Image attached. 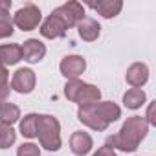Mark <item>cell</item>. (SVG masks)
I'll list each match as a JSON object with an SVG mask.
<instances>
[{
    "label": "cell",
    "mask_w": 156,
    "mask_h": 156,
    "mask_svg": "<svg viewBox=\"0 0 156 156\" xmlns=\"http://www.w3.org/2000/svg\"><path fill=\"white\" fill-rule=\"evenodd\" d=\"M37 85V75L31 68H19L11 77V90L19 94H31Z\"/></svg>",
    "instance_id": "cell-5"
},
{
    "label": "cell",
    "mask_w": 156,
    "mask_h": 156,
    "mask_svg": "<svg viewBox=\"0 0 156 156\" xmlns=\"http://www.w3.org/2000/svg\"><path fill=\"white\" fill-rule=\"evenodd\" d=\"M9 92H11V87H9V73H8V68H6L4 64H0V103L8 101Z\"/></svg>",
    "instance_id": "cell-22"
},
{
    "label": "cell",
    "mask_w": 156,
    "mask_h": 156,
    "mask_svg": "<svg viewBox=\"0 0 156 156\" xmlns=\"http://www.w3.org/2000/svg\"><path fill=\"white\" fill-rule=\"evenodd\" d=\"M17 141V132L11 125L0 123V149H9Z\"/></svg>",
    "instance_id": "cell-20"
},
{
    "label": "cell",
    "mask_w": 156,
    "mask_h": 156,
    "mask_svg": "<svg viewBox=\"0 0 156 156\" xmlns=\"http://www.w3.org/2000/svg\"><path fill=\"white\" fill-rule=\"evenodd\" d=\"M41 22H42V13H41L39 6H35L31 2L19 8L17 13L13 15V26H17L22 31H33L35 28H39Z\"/></svg>",
    "instance_id": "cell-3"
},
{
    "label": "cell",
    "mask_w": 156,
    "mask_h": 156,
    "mask_svg": "<svg viewBox=\"0 0 156 156\" xmlns=\"http://www.w3.org/2000/svg\"><path fill=\"white\" fill-rule=\"evenodd\" d=\"M125 79L132 88H141L149 81V66L145 62H132L127 68Z\"/></svg>",
    "instance_id": "cell-12"
},
{
    "label": "cell",
    "mask_w": 156,
    "mask_h": 156,
    "mask_svg": "<svg viewBox=\"0 0 156 156\" xmlns=\"http://www.w3.org/2000/svg\"><path fill=\"white\" fill-rule=\"evenodd\" d=\"M37 138L41 147L46 151H59L61 149V123L51 114H39L37 118Z\"/></svg>",
    "instance_id": "cell-2"
},
{
    "label": "cell",
    "mask_w": 156,
    "mask_h": 156,
    "mask_svg": "<svg viewBox=\"0 0 156 156\" xmlns=\"http://www.w3.org/2000/svg\"><path fill=\"white\" fill-rule=\"evenodd\" d=\"M13 33H15L13 17L9 15V11H2L0 13V39H8Z\"/></svg>",
    "instance_id": "cell-21"
},
{
    "label": "cell",
    "mask_w": 156,
    "mask_h": 156,
    "mask_svg": "<svg viewBox=\"0 0 156 156\" xmlns=\"http://www.w3.org/2000/svg\"><path fill=\"white\" fill-rule=\"evenodd\" d=\"M37 118H39V114L31 112V114H26L20 119L19 129H20V134L24 138H35L37 136Z\"/></svg>",
    "instance_id": "cell-19"
},
{
    "label": "cell",
    "mask_w": 156,
    "mask_h": 156,
    "mask_svg": "<svg viewBox=\"0 0 156 156\" xmlns=\"http://www.w3.org/2000/svg\"><path fill=\"white\" fill-rule=\"evenodd\" d=\"M87 6L96 9L103 19H114L123 9V2H121V0H99V2H88Z\"/></svg>",
    "instance_id": "cell-14"
},
{
    "label": "cell",
    "mask_w": 156,
    "mask_h": 156,
    "mask_svg": "<svg viewBox=\"0 0 156 156\" xmlns=\"http://www.w3.org/2000/svg\"><path fill=\"white\" fill-rule=\"evenodd\" d=\"M94 110L98 112V116H99L107 125H110V123H114V121H118V119L121 118V108H119L116 103H112V101H99V103H94Z\"/></svg>",
    "instance_id": "cell-15"
},
{
    "label": "cell",
    "mask_w": 156,
    "mask_h": 156,
    "mask_svg": "<svg viewBox=\"0 0 156 156\" xmlns=\"http://www.w3.org/2000/svg\"><path fill=\"white\" fill-rule=\"evenodd\" d=\"M94 147V140L85 130H75L70 136V149L75 156H87Z\"/></svg>",
    "instance_id": "cell-11"
},
{
    "label": "cell",
    "mask_w": 156,
    "mask_h": 156,
    "mask_svg": "<svg viewBox=\"0 0 156 156\" xmlns=\"http://www.w3.org/2000/svg\"><path fill=\"white\" fill-rule=\"evenodd\" d=\"M92 156H118L116 154V151L112 149V147H108V145H103V147H99Z\"/></svg>",
    "instance_id": "cell-25"
},
{
    "label": "cell",
    "mask_w": 156,
    "mask_h": 156,
    "mask_svg": "<svg viewBox=\"0 0 156 156\" xmlns=\"http://www.w3.org/2000/svg\"><path fill=\"white\" fill-rule=\"evenodd\" d=\"M72 101L77 103L79 107H88V105L99 103L101 101V90L96 85L79 81V85H77V88H75V94H73Z\"/></svg>",
    "instance_id": "cell-6"
},
{
    "label": "cell",
    "mask_w": 156,
    "mask_h": 156,
    "mask_svg": "<svg viewBox=\"0 0 156 156\" xmlns=\"http://www.w3.org/2000/svg\"><path fill=\"white\" fill-rule=\"evenodd\" d=\"M19 61H22V50L19 42L0 46V64H4L8 68V66H15Z\"/></svg>",
    "instance_id": "cell-16"
},
{
    "label": "cell",
    "mask_w": 156,
    "mask_h": 156,
    "mask_svg": "<svg viewBox=\"0 0 156 156\" xmlns=\"http://www.w3.org/2000/svg\"><path fill=\"white\" fill-rule=\"evenodd\" d=\"M19 119H20V108L15 103H9V101L0 103V123L13 125Z\"/></svg>",
    "instance_id": "cell-18"
},
{
    "label": "cell",
    "mask_w": 156,
    "mask_h": 156,
    "mask_svg": "<svg viewBox=\"0 0 156 156\" xmlns=\"http://www.w3.org/2000/svg\"><path fill=\"white\" fill-rule=\"evenodd\" d=\"M75 28H77L79 37H81L83 41H87V42H94V41H98V37L101 35V26H99V22H98L96 19H92V17L81 19L79 22H77Z\"/></svg>",
    "instance_id": "cell-13"
},
{
    "label": "cell",
    "mask_w": 156,
    "mask_h": 156,
    "mask_svg": "<svg viewBox=\"0 0 156 156\" xmlns=\"http://www.w3.org/2000/svg\"><path fill=\"white\" fill-rule=\"evenodd\" d=\"M17 156H41V147L35 143H22L17 151Z\"/></svg>",
    "instance_id": "cell-23"
},
{
    "label": "cell",
    "mask_w": 156,
    "mask_h": 156,
    "mask_svg": "<svg viewBox=\"0 0 156 156\" xmlns=\"http://www.w3.org/2000/svg\"><path fill=\"white\" fill-rule=\"evenodd\" d=\"M154 103H156V101H151V103H149V107H147V114L143 116V118H145V121L149 123V127H151V125H156V116H154Z\"/></svg>",
    "instance_id": "cell-24"
},
{
    "label": "cell",
    "mask_w": 156,
    "mask_h": 156,
    "mask_svg": "<svg viewBox=\"0 0 156 156\" xmlns=\"http://www.w3.org/2000/svg\"><path fill=\"white\" fill-rule=\"evenodd\" d=\"M11 9V0H0V13Z\"/></svg>",
    "instance_id": "cell-26"
},
{
    "label": "cell",
    "mask_w": 156,
    "mask_h": 156,
    "mask_svg": "<svg viewBox=\"0 0 156 156\" xmlns=\"http://www.w3.org/2000/svg\"><path fill=\"white\" fill-rule=\"evenodd\" d=\"M41 35L44 37V39H50V41H53V39H61V37H64L66 35V26L53 15V13H50L42 22H41Z\"/></svg>",
    "instance_id": "cell-9"
},
{
    "label": "cell",
    "mask_w": 156,
    "mask_h": 156,
    "mask_svg": "<svg viewBox=\"0 0 156 156\" xmlns=\"http://www.w3.org/2000/svg\"><path fill=\"white\" fill-rule=\"evenodd\" d=\"M77 119H79L83 125L90 127L92 130H98V132H103L108 129V125L98 116V112L94 110V105H88V107H79L77 108Z\"/></svg>",
    "instance_id": "cell-8"
},
{
    "label": "cell",
    "mask_w": 156,
    "mask_h": 156,
    "mask_svg": "<svg viewBox=\"0 0 156 156\" xmlns=\"http://www.w3.org/2000/svg\"><path fill=\"white\" fill-rule=\"evenodd\" d=\"M147 132H149V123L145 121V118L143 116H130L121 125L118 134H112L107 138L105 145H108L112 149H119L123 152H134L140 147V143L145 140Z\"/></svg>",
    "instance_id": "cell-1"
},
{
    "label": "cell",
    "mask_w": 156,
    "mask_h": 156,
    "mask_svg": "<svg viewBox=\"0 0 156 156\" xmlns=\"http://www.w3.org/2000/svg\"><path fill=\"white\" fill-rule=\"evenodd\" d=\"M20 50H22V59L35 64V62H41L46 55V46L44 42H41L39 39H28L24 41V44H20Z\"/></svg>",
    "instance_id": "cell-10"
},
{
    "label": "cell",
    "mask_w": 156,
    "mask_h": 156,
    "mask_svg": "<svg viewBox=\"0 0 156 156\" xmlns=\"http://www.w3.org/2000/svg\"><path fill=\"white\" fill-rule=\"evenodd\" d=\"M51 13L66 26V30L75 28L77 22H79L81 19H85V8H83V4L75 2V0H70V2H66V4H62V6H59V8H55Z\"/></svg>",
    "instance_id": "cell-4"
},
{
    "label": "cell",
    "mask_w": 156,
    "mask_h": 156,
    "mask_svg": "<svg viewBox=\"0 0 156 156\" xmlns=\"http://www.w3.org/2000/svg\"><path fill=\"white\" fill-rule=\"evenodd\" d=\"M61 73L66 79H79V75L87 70V61L83 55H66L62 57L61 64H59Z\"/></svg>",
    "instance_id": "cell-7"
},
{
    "label": "cell",
    "mask_w": 156,
    "mask_h": 156,
    "mask_svg": "<svg viewBox=\"0 0 156 156\" xmlns=\"http://www.w3.org/2000/svg\"><path fill=\"white\" fill-rule=\"evenodd\" d=\"M147 101V96L141 88H130L123 94V105L130 110H136V108H141Z\"/></svg>",
    "instance_id": "cell-17"
}]
</instances>
